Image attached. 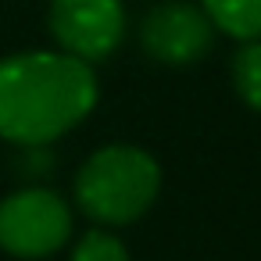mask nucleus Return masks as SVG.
Here are the masks:
<instances>
[{
    "label": "nucleus",
    "mask_w": 261,
    "mask_h": 261,
    "mask_svg": "<svg viewBox=\"0 0 261 261\" xmlns=\"http://www.w3.org/2000/svg\"><path fill=\"white\" fill-rule=\"evenodd\" d=\"M93 65L61 50H22L0 61V136L15 147L54 143L97 108Z\"/></svg>",
    "instance_id": "obj_1"
},
{
    "label": "nucleus",
    "mask_w": 261,
    "mask_h": 261,
    "mask_svg": "<svg viewBox=\"0 0 261 261\" xmlns=\"http://www.w3.org/2000/svg\"><path fill=\"white\" fill-rule=\"evenodd\" d=\"M161 165L136 143H108L75 172L72 197L93 225H129L158 200Z\"/></svg>",
    "instance_id": "obj_2"
},
{
    "label": "nucleus",
    "mask_w": 261,
    "mask_h": 261,
    "mask_svg": "<svg viewBox=\"0 0 261 261\" xmlns=\"http://www.w3.org/2000/svg\"><path fill=\"white\" fill-rule=\"evenodd\" d=\"M72 240V207L50 186H22L0 200V250L22 261L58 254Z\"/></svg>",
    "instance_id": "obj_3"
},
{
    "label": "nucleus",
    "mask_w": 261,
    "mask_h": 261,
    "mask_svg": "<svg viewBox=\"0 0 261 261\" xmlns=\"http://www.w3.org/2000/svg\"><path fill=\"white\" fill-rule=\"evenodd\" d=\"M47 25L61 54L97 65L125 36V8L122 0H50Z\"/></svg>",
    "instance_id": "obj_4"
},
{
    "label": "nucleus",
    "mask_w": 261,
    "mask_h": 261,
    "mask_svg": "<svg viewBox=\"0 0 261 261\" xmlns=\"http://www.w3.org/2000/svg\"><path fill=\"white\" fill-rule=\"evenodd\" d=\"M140 47L158 65H197L215 47V25L200 4L161 0L140 22Z\"/></svg>",
    "instance_id": "obj_5"
},
{
    "label": "nucleus",
    "mask_w": 261,
    "mask_h": 261,
    "mask_svg": "<svg viewBox=\"0 0 261 261\" xmlns=\"http://www.w3.org/2000/svg\"><path fill=\"white\" fill-rule=\"evenodd\" d=\"M204 15L215 29L232 40H257L261 36V0H200Z\"/></svg>",
    "instance_id": "obj_6"
},
{
    "label": "nucleus",
    "mask_w": 261,
    "mask_h": 261,
    "mask_svg": "<svg viewBox=\"0 0 261 261\" xmlns=\"http://www.w3.org/2000/svg\"><path fill=\"white\" fill-rule=\"evenodd\" d=\"M232 86L247 108L261 111V36L247 40L232 58Z\"/></svg>",
    "instance_id": "obj_7"
},
{
    "label": "nucleus",
    "mask_w": 261,
    "mask_h": 261,
    "mask_svg": "<svg viewBox=\"0 0 261 261\" xmlns=\"http://www.w3.org/2000/svg\"><path fill=\"white\" fill-rule=\"evenodd\" d=\"M68 261H133V257H129V247H125L115 232H108V229H90V232H83V236L75 240Z\"/></svg>",
    "instance_id": "obj_8"
},
{
    "label": "nucleus",
    "mask_w": 261,
    "mask_h": 261,
    "mask_svg": "<svg viewBox=\"0 0 261 261\" xmlns=\"http://www.w3.org/2000/svg\"><path fill=\"white\" fill-rule=\"evenodd\" d=\"M18 168L25 179H47L54 172V154H50V143H40V147H22V158H18Z\"/></svg>",
    "instance_id": "obj_9"
}]
</instances>
